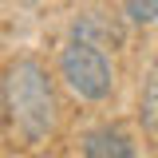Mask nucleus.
I'll return each instance as SVG.
<instances>
[{
	"mask_svg": "<svg viewBox=\"0 0 158 158\" xmlns=\"http://www.w3.org/2000/svg\"><path fill=\"white\" fill-rule=\"evenodd\" d=\"M123 16H127V24L146 28L158 20V0H123Z\"/></svg>",
	"mask_w": 158,
	"mask_h": 158,
	"instance_id": "5",
	"label": "nucleus"
},
{
	"mask_svg": "<svg viewBox=\"0 0 158 158\" xmlns=\"http://www.w3.org/2000/svg\"><path fill=\"white\" fill-rule=\"evenodd\" d=\"M71 40L95 44V48H103V52H107V44H115L118 32H115V28H111L103 16H99V12H79L75 24H71Z\"/></svg>",
	"mask_w": 158,
	"mask_h": 158,
	"instance_id": "4",
	"label": "nucleus"
},
{
	"mask_svg": "<svg viewBox=\"0 0 158 158\" xmlns=\"http://www.w3.org/2000/svg\"><path fill=\"white\" fill-rule=\"evenodd\" d=\"M4 111L8 123L24 142H44V138L56 131L59 118V103H56V87L48 67L36 56H20L4 67Z\"/></svg>",
	"mask_w": 158,
	"mask_h": 158,
	"instance_id": "1",
	"label": "nucleus"
},
{
	"mask_svg": "<svg viewBox=\"0 0 158 158\" xmlns=\"http://www.w3.org/2000/svg\"><path fill=\"white\" fill-rule=\"evenodd\" d=\"M59 79L67 83V91L75 99H83V103H103V99H111V91H115V63L95 44L67 40L59 48Z\"/></svg>",
	"mask_w": 158,
	"mask_h": 158,
	"instance_id": "2",
	"label": "nucleus"
},
{
	"mask_svg": "<svg viewBox=\"0 0 158 158\" xmlns=\"http://www.w3.org/2000/svg\"><path fill=\"white\" fill-rule=\"evenodd\" d=\"M83 158H135V146L118 127H95L83 135Z\"/></svg>",
	"mask_w": 158,
	"mask_h": 158,
	"instance_id": "3",
	"label": "nucleus"
}]
</instances>
